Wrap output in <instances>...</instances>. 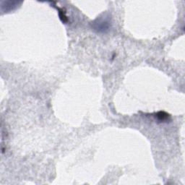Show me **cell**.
Listing matches in <instances>:
<instances>
[{
  "mask_svg": "<svg viewBox=\"0 0 185 185\" xmlns=\"http://www.w3.org/2000/svg\"><path fill=\"white\" fill-rule=\"evenodd\" d=\"M157 117L160 121H165L168 119L169 115L164 112H159L157 114Z\"/></svg>",
  "mask_w": 185,
  "mask_h": 185,
  "instance_id": "6da1fadb",
  "label": "cell"
}]
</instances>
